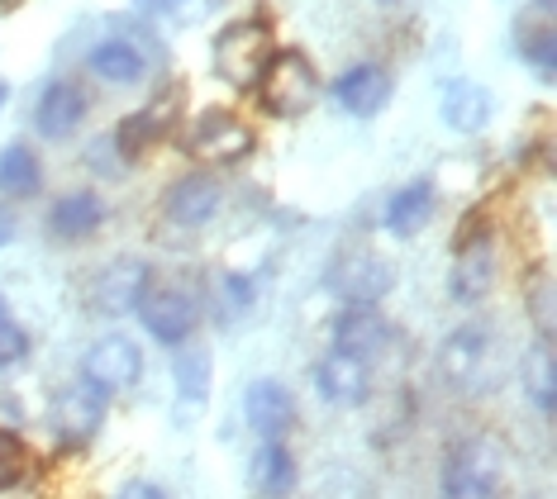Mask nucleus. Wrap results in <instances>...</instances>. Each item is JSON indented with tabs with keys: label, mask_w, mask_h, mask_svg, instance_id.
Returning a JSON list of instances; mask_svg holds the SVG:
<instances>
[{
	"label": "nucleus",
	"mask_w": 557,
	"mask_h": 499,
	"mask_svg": "<svg viewBox=\"0 0 557 499\" xmlns=\"http://www.w3.org/2000/svg\"><path fill=\"white\" fill-rule=\"evenodd\" d=\"M314 386H320V395L329 404L352 409V404L367 400V390H372V371L348 352H329V357H320V366H314Z\"/></svg>",
	"instance_id": "nucleus-13"
},
{
	"label": "nucleus",
	"mask_w": 557,
	"mask_h": 499,
	"mask_svg": "<svg viewBox=\"0 0 557 499\" xmlns=\"http://www.w3.org/2000/svg\"><path fill=\"white\" fill-rule=\"evenodd\" d=\"M220 210V182L206 172H186L182 182H172V190L162 196V214L176 228H206Z\"/></svg>",
	"instance_id": "nucleus-12"
},
{
	"label": "nucleus",
	"mask_w": 557,
	"mask_h": 499,
	"mask_svg": "<svg viewBox=\"0 0 557 499\" xmlns=\"http://www.w3.org/2000/svg\"><path fill=\"white\" fill-rule=\"evenodd\" d=\"M86 120V96L72 82H48L39 105H34V129L44 138H72Z\"/></svg>",
	"instance_id": "nucleus-14"
},
{
	"label": "nucleus",
	"mask_w": 557,
	"mask_h": 499,
	"mask_svg": "<svg viewBox=\"0 0 557 499\" xmlns=\"http://www.w3.org/2000/svg\"><path fill=\"white\" fill-rule=\"evenodd\" d=\"M24 357H29V333H24L15 319H5V324H0V371L20 366Z\"/></svg>",
	"instance_id": "nucleus-32"
},
{
	"label": "nucleus",
	"mask_w": 557,
	"mask_h": 499,
	"mask_svg": "<svg viewBox=\"0 0 557 499\" xmlns=\"http://www.w3.org/2000/svg\"><path fill=\"white\" fill-rule=\"evenodd\" d=\"M524 58H529V67L539 72V82H553V67H557L553 29H534V34H524Z\"/></svg>",
	"instance_id": "nucleus-31"
},
{
	"label": "nucleus",
	"mask_w": 557,
	"mask_h": 499,
	"mask_svg": "<svg viewBox=\"0 0 557 499\" xmlns=\"http://www.w3.org/2000/svg\"><path fill=\"white\" fill-rule=\"evenodd\" d=\"M5 242H15V220L0 210V248H5Z\"/></svg>",
	"instance_id": "nucleus-34"
},
{
	"label": "nucleus",
	"mask_w": 557,
	"mask_h": 499,
	"mask_svg": "<svg viewBox=\"0 0 557 499\" xmlns=\"http://www.w3.org/2000/svg\"><path fill=\"white\" fill-rule=\"evenodd\" d=\"M496 286V242L486 228L467 234L453 252V272H448V296L458 304H481Z\"/></svg>",
	"instance_id": "nucleus-7"
},
{
	"label": "nucleus",
	"mask_w": 557,
	"mask_h": 499,
	"mask_svg": "<svg viewBox=\"0 0 557 499\" xmlns=\"http://www.w3.org/2000/svg\"><path fill=\"white\" fill-rule=\"evenodd\" d=\"M438 499H500V466L491 442H458L443 462V490Z\"/></svg>",
	"instance_id": "nucleus-4"
},
{
	"label": "nucleus",
	"mask_w": 557,
	"mask_h": 499,
	"mask_svg": "<svg viewBox=\"0 0 557 499\" xmlns=\"http://www.w3.org/2000/svg\"><path fill=\"white\" fill-rule=\"evenodd\" d=\"M491 110H496V100H491V91L476 82H453L448 91H443V124L458 134H481L491 120Z\"/></svg>",
	"instance_id": "nucleus-17"
},
{
	"label": "nucleus",
	"mask_w": 557,
	"mask_h": 499,
	"mask_svg": "<svg viewBox=\"0 0 557 499\" xmlns=\"http://www.w3.org/2000/svg\"><path fill=\"white\" fill-rule=\"evenodd\" d=\"M5 319H10V304H5V296H0V324H5Z\"/></svg>",
	"instance_id": "nucleus-35"
},
{
	"label": "nucleus",
	"mask_w": 557,
	"mask_h": 499,
	"mask_svg": "<svg viewBox=\"0 0 557 499\" xmlns=\"http://www.w3.org/2000/svg\"><path fill=\"white\" fill-rule=\"evenodd\" d=\"M248 481H252V490L268 495V499L290 495V485H296V457H290V447L286 442H262L258 452H252Z\"/></svg>",
	"instance_id": "nucleus-19"
},
{
	"label": "nucleus",
	"mask_w": 557,
	"mask_h": 499,
	"mask_svg": "<svg viewBox=\"0 0 557 499\" xmlns=\"http://www.w3.org/2000/svg\"><path fill=\"white\" fill-rule=\"evenodd\" d=\"M138 376H144V352L124 333H110V338L91 342V352L82 357V386H91L100 400L134 390Z\"/></svg>",
	"instance_id": "nucleus-3"
},
{
	"label": "nucleus",
	"mask_w": 557,
	"mask_h": 499,
	"mask_svg": "<svg viewBox=\"0 0 557 499\" xmlns=\"http://www.w3.org/2000/svg\"><path fill=\"white\" fill-rule=\"evenodd\" d=\"M29 476V452H24V442L15 433L0 428V490H10V485H20Z\"/></svg>",
	"instance_id": "nucleus-29"
},
{
	"label": "nucleus",
	"mask_w": 557,
	"mask_h": 499,
	"mask_svg": "<svg viewBox=\"0 0 557 499\" xmlns=\"http://www.w3.org/2000/svg\"><path fill=\"white\" fill-rule=\"evenodd\" d=\"M220 5H224V0H158L162 15H168L172 24H186V29H191V24L214 20V15H220Z\"/></svg>",
	"instance_id": "nucleus-30"
},
{
	"label": "nucleus",
	"mask_w": 557,
	"mask_h": 499,
	"mask_svg": "<svg viewBox=\"0 0 557 499\" xmlns=\"http://www.w3.org/2000/svg\"><path fill=\"white\" fill-rule=\"evenodd\" d=\"M5 100H10V86H0V105H5Z\"/></svg>",
	"instance_id": "nucleus-36"
},
{
	"label": "nucleus",
	"mask_w": 557,
	"mask_h": 499,
	"mask_svg": "<svg viewBox=\"0 0 557 499\" xmlns=\"http://www.w3.org/2000/svg\"><path fill=\"white\" fill-rule=\"evenodd\" d=\"M138 319H144V328L153 333V342H162V348H182L186 338L196 333L200 324V304L191 290H182V286H148L144 290V300H138Z\"/></svg>",
	"instance_id": "nucleus-5"
},
{
	"label": "nucleus",
	"mask_w": 557,
	"mask_h": 499,
	"mask_svg": "<svg viewBox=\"0 0 557 499\" xmlns=\"http://www.w3.org/2000/svg\"><path fill=\"white\" fill-rule=\"evenodd\" d=\"M39 186H44V162L29 144H10L5 152H0V196L29 200Z\"/></svg>",
	"instance_id": "nucleus-23"
},
{
	"label": "nucleus",
	"mask_w": 557,
	"mask_h": 499,
	"mask_svg": "<svg viewBox=\"0 0 557 499\" xmlns=\"http://www.w3.org/2000/svg\"><path fill=\"white\" fill-rule=\"evenodd\" d=\"M168 114H172V105L162 100V105H153V110H138V114H129V120H120V129H115V152L120 158H129V162L144 158V152L158 144Z\"/></svg>",
	"instance_id": "nucleus-25"
},
{
	"label": "nucleus",
	"mask_w": 557,
	"mask_h": 499,
	"mask_svg": "<svg viewBox=\"0 0 557 499\" xmlns=\"http://www.w3.org/2000/svg\"><path fill=\"white\" fill-rule=\"evenodd\" d=\"M386 96H391V76L376 67V62H358V67H348V72L334 82V100H338V105H344L348 114H358V120H367V114L382 110Z\"/></svg>",
	"instance_id": "nucleus-15"
},
{
	"label": "nucleus",
	"mask_w": 557,
	"mask_h": 499,
	"mask_svg": "<svg viewBox=\"0 0 557 499\" xmlns=\"http://www.w3.org/2000/svg\"><path fill=\"white\" fill-rule=\"evenodd\" d=\"M429 220H434V186L429 182H414V186L396 190L391 204H386V228L396 238H414Z\"/></svg>",
	"instance_id": "nucleus-22"
},
{
	"label": "nucleus",
	"mask_w": 557,
	"mask_h": 499,
	"mask_svg": "<svg viewBox=\"0 0 557 499\" xmlns=\"http://www.w3.org/2000/svg\"><path fill=\"white\" fill-rule=\"evenodd\" d=\"M529 314H534V333L543 342H553L557 333V304H553V280L539 276L534 286H529Z\"/></svg>",
	"instance_id": "nucleus-28"
},
{
	"label": "nucleus",
	"mask_w": 557,
	"mask_h": 499,
	"mask_svg": "<svg viewBox=\"0 0 557 499\" xmlns=\"http://www.w3.org/2000/svg\"><path fill=\"white\" fill-rule=\"evenodd\" d=\"M86 67H91L100 82H110V86H134V82H144L148 62H144V53H138L129 38H106V43L91 48Z\"/></svg>",
	"instance_id": "nucleus-20"
},
{
	"label": "nucleus",
	"mask_w": 557,
	"mask_h": 499,
	"mask_svg": "<svg viewBox=\"0 0 557 499\" xmlns=\"http://www.w3.org/2000/svg\"><path fill=\"white\" fill-rule=\"evenodd\" d=\"M329 286L348 304H376L396 286V266L376 252H338V262L329 266Z\"/></svg>",
	"instance_id": "nucleus-6"
},
{
	"label": "nucleus",
	"mask_w": 557,
	"mask_h": 499,
	"mask_svg": "<svg viewBox=\"0 0 557 499\" xmlns=\"http://www.w3.org/2000/svg\"><path fill=\"white\" fill-rule=\"evenodd\" d=\"M53 419H58V438L77 447V442H86L100 428V419H106V400H100L91 386H72L58 400V414Z\"/></svg>",
	"instance_id": "nucleus-18"
},
{
	"label": "nucleus",
	"mask_w": 557,
	"mask_h": 499,
	"mask_svg": "<svg viewBox=\"0 0 557 499\" xmlns=\"http://www.w3.org/2000/svg\"><path fill=\"white\" fill-rule=\"evenodd\" d=\"M186 148H191V158H200V162L230 166V162H244L252 152V129L244 120H234L230 110H210V114H200L196 120Z\"/></svg>",
	"instance_id": "nucleus-8"
},
{
	"label": "nucleus",
	"mask_w": 557,
	"mask_h": 499,
	"mask_svg": "<svg viewBox=\"0 0 557 499\" xmlns=\"http://www.w3.org/2000/svg\"><path fill=\"white\" fill-rule=\"evenodd\" d=\"M148 286H153V266H148L144 258H120L96 276V286H91L96 300L91 304L100 314H134Z\"/></svg>",
	"instance_id": "nucleus-9"
},
{
	"label": "nucleus",
	"mask_w": 557,
	"mask_h": 499,
	"mask_svg": "<svg viewBox=\"0 0 557 499\" xmlns=\"http://www.w3.org/2000/svg\"><path fill=\"white\" fill-rule=\"evenodd\" d=\"M524 395L543 419L557 414V357H553V342H543V338H539L534 357L524 362Z\"/></svg>",
	"instance_id": "nucleus-24"
},
{
	"label": "nucleus",
	"mask_w": 557,
	"mask_h": 499,
	"mask_svg": "<svg viewBox=\"0 0 557 499\" xmlns=\"http://www.w3.org/2000/svg\"><path fill=\"white\" fill-rule=\"evenodd\" d=\"M244 419L262 442H286V433L296 428V400L282 381H252L244 390Z\"/></svg>",
	"instance_id": "nucleus-10"
},
{
	"label": "nucleus",
	"mask_w": 557,
	"mask_h": 499,
	"mask_svg": "<svg viewBox=\"0 0 557 499\" xmlns=\"http://www.w3.org/2000/svg\"><path fill=\"white\" fill-rule=\"evenodd\" d=\"M486 348H491V338H486V328H481V324L453 328V338L443 342V376L458 381V386H467V381L486 366Z\"/></svg>",
	"instance_id": "nucleus-21"
},
{
	"label": "nucleus",
	"mask_w": 557,
	"mask_h": 499,
	"mask_svg": "<svg viewBox=\"0 0 557 499\" xmlns=\"http://www.w3.org/2000/svg\"><path fill=\"white\" fill-rule=\"evenodd\" d=\"M258 96H262V110L268 114H276V120H296V114H306L314 105V96H320V76H314L306 53L282 48V53H272L268 67H262Z\"/></svg>",
	"instance_id": "nucleus-1"
},
{
	"label": "nucleus",
	"mask_w": 557,
	"mask_h": 499,
	"mask_svg": "<svg viewBox=\"0 0 557 499\" xmlns=\"http://www.w3.org/2000/svg\"><path fill=\"white\" fill-rule=\"evenodd\" d=\"M100 224H106V204H100L96 190H72V196H62L53 210H48V228H53V238L62 242H82L100 234Z\"/></svg>",
	"instance_id": "nucleus-16"
},
{
	"label": "nucleus",
	"mask_w": 557,
	"mask_h": 499,
	"mask_svg": "<svg viewBox=\"0 0 557 499\" xmlns=\"http://www.w3.org/2000/svg\"><path fill=\"white\" fill-rule=\"evenodd\" d=\"M115 499H168V495H162L153 481H129V485H120Z\"/></svg>",
	"instance_id": "nucleus-33"
},
{
	"label": "nucleus",
	"mask_w": 557,
	"mask_h": 499,
	"mask_svg": "<svg viewBox=\"0 0 557 499\" xmlns=\"http://www.w3.org/2000/svg\"><path fill=\"white\" fill-rule=\"evenodd\" d=\"M176 390H182V404H200L210 390V352L191 348L176 362Z\"/></svg>",
	"instance_id": "nucleus-27"
},
{
	"label": "nucleus",
	"mask_w": 557,
	"mask_h": 499,
	"mask_svg": "<svg viewBox=\"0 0 557 499\" xmlns=\"http://www.w3.org/2000/svg\"><path fill=\"white\" fill-rule=\"evenodd\" d=\"M248 310H252V280L238 272H224L214 280V314H220V324H234Z\"/></svg>",
	"instance_id": "nucleus-26"
},
{
	"label": "nucleus",
	"mask_w": 557,
	"mask_h": 499,
	"mask_svg": "<svg viewBox=\"0 0 557 499\" xmlns=\"http://www.w3.org/2000/svg\"><path fill=\"white\" fill-rule=\"evenodd\" d=\"M391 348V324L376 304H348L334 319V352H348L367 362V357H382Z\"/></svg>",
	"instance_id": "nucleus-11"
},
{
	"label": "nucleus",
	"mask_w": 557,
	"mask_h": 499,
	"mask_svg": "<svg viewBox=\"0 0 557 499\" xmlns=\"http://www.w3.org/2000/svg\"><path fill=\"white\" fill-rule=\"evenodd\" d=\"M268 58H272V29L258 20L230 24V29L214 38V72H220L230 86H238V91H252V86H258Z\"/></svg>",
	"instance_id": "nucleus-2"
}]
</instances>
